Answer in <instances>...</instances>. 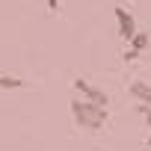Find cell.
Listing matches in <instances>:
<instances>
[{"label": "cell", "instance_id": "6", "mask_svg": "<svg viewBox=\"0 0 151 151\" xmlns=\"http://www.w3.org/2000/svg\"><path fill=\"white\" fill-rule=\"evenodd\" d=\"M127 45H130L133 50H139V53H142V50H145V47L151 45V39H148V33H136V36H133V39H130Z\"/></svg>", "mask_w": 151, "mask_h": 151}, {"label": "cell", "instance_id": "5", "mask_svg": "<svg viewBox=\"0 0 151 151\" xmlns=\"http://www.w3.org/2000/svg\"><path fill=\"white\" fill-rule=\"evenodd\" d=\"M27 83L21 77H15V74H0V89H24Z\"/></svg>", "mask_w": 151, "mask_h": 151}, {"label": "cell", "instance_id": "9", "mask_svg": "<svg viewBox=\"0 0 151 151\" xmlns=\"http://www.w3.org/2000/svg\"><path fill=\"white\" fill-rule=\"evenodd\" d=\"M145 142H148V148H151V133H148V139H145Z\"/></svg>", "mask_w": 151, "mask_h": 151}, {"label": "cell", "instance_id": "7", "mask_svg": "<svg viewBox=\"0 0 151 151\" xmlns=\"http://www.w3.org/2000/svg\"><path fill=\"white\" fill-rule=\"evenodd\" d=\"M136 110H139V113H142V119H145V124H148V127H151V104H139V107H136Z\"/></svg>", "mask_w": 151, "mask_h": 151}, {"label": "cell", "instance_id": "1", "mask_svg": "<svg viewBox=\"0 0 151 151\" xmlns=\"http://www.w3.org/2000/svg\"><path fill=\"white\" fill-rule=\"evenodd\" d=\"M68 107H71V119H74V124H77L80 130H89V133L101 130V127L107 124V119H110L107 107L89 104V101H83V98H74Z\"/></svg>", "mask_w": 151, "mask_h": 151}, {"label": "cell", "instance_id": "8", "mask_svg": "<svg viewBox=\"0 0 151 151\" xmlns=\"http://www.w3.org/2000/svg\"><path fill=\"white\" fill-rule=\"evenodd\" d=\"M122 59H124V62H133V59H139V50H133V47H127V50L122 53Z\"/></svg>", "mask_w": 151, "mask_h": 151}, {"label": "cell", "instance_id": "4", "mask_svg": "<svg viewBox=\"0 0 151 151\" xmlns=\"http://www.w3.org/2000/svg\"><path fill=\"white\" fill-rule=\"evenodd\" d=\"M127 92H130V98H133L136 104H151V83H145V80H130Z\"/></svg>", "mask_w": 151, "mask_h": 151}, {"label": "cell", "instance_id": "2", "mask_svg": "<svg viewBox=\"0 0 151 151\" xmlns=\"http://www.w3.org/2000/svg\"><path fill=\"white\" fill-rule=\"evenodd\" d=\"M71 86L77 89V95H80L83 101H89V104H98V107H107V104H110L107 92H104V89H98L95 83H89L86 77H74V83H71Z\"/></svg>", "mask_w": 151, "mask_h": 151}, {"label": "cell", "instance_id": "3", "mask_svg": "<svg viewBox=\"0 0 151 151\" xmlns=\"http://www.w3.org/2000/svg\"><path fill=\"white\" fill-rule=\"evenodd\" d=\"M113 15H116V24H119V36L124 39V42H130L139 30H136V21H133V15L124 9V6H116L113 9Z\"/></svg>", "mask_w": 151, "mask_h": 151}]
</instances>
